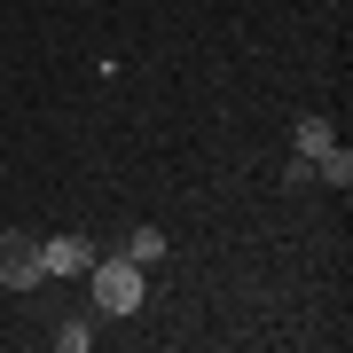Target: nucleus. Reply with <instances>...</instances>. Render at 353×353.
<instances>
[{
    "instance_id": "obj_6",
    "label": "nucleus",
    "mask_w": 353,
    "mask_h": 353,
    "mask_svg": "<svg viewBox=\"0 0 353 353\" xmlns=\"http://www.w3.org/2000/svg\"><path fill=\"white\" fill-rule=\"evenodd\" d=\"M126 259H134V267L165 259V236H157V228H134V236H126Z\"/></svg>"
},
{
    "instance_id": "obj_1",
    "label": "nucleus",
    "mask_w": 353,
    "mask_h": 353,
    "mask_svg": "<svg viewBox=\"0 0 353 353\" xmlns=\"http://www.w3.org/2000/svg\"><path fill=\"white\" fill-rule=\"evenodd\" d=\"M141 275H150V267H134V259H102V267H87L94 306H102V314H134V306H141Z\"/></svg>"
},
{
    "instance_id": "obj_5",
    "label": "nucleus",
    "mask_w": 353,
    "mask_h": 353,
    "mask_svg": "<svg viewBox=\"0 0 353 353\" xmlns=\"http://www.w3.org/2000/svg\"><path fill=\"white\" fill-rule=\"evenodd\" d=\"M314 173L330 181V189H353V150H345V141H330V150L314 157Z\"/></svg>"
},
{
    "instance_id": "obj_3",
    "label": "nucleus",
    "mask_w": 353,
    "mask_h": 353,
    "mask_svg": "<svg viewBox=\"0 0 353 353\" xmlns=\"http://www.w3.org/2000/svg\"><path fill=\"white\" fill-rule=\"evenodd\" d=\"M39 267H48V275H87L94 252H87V236H48L39 243Z\"/></svg>"
},
{
    "instance_id": "obj_2",
    "label": "nucleus",
    "mask_w": 353,
    "mask_h": 353,
    "mask_svg": "<svg viewBox=\"0 0 353 353\" xmlns=\"http://www.w3.org/2000/svg\"><path fill=\"white\" fill-rule=\"evenodd\" d=\"M0 283H8V290L48 283V267H39V243H32V236H16V228L0 236Z\"/></svg>"
},
{
    "instance_id": "obj_4",
    "label": "nucleus",
    "mask_w": 353,
    "mask_h": 353,
    "mask_svg": "<svg viewBox=\"0 0 353 353\" xmlns=\"http://www.w3.org/2000/svg\"><path fill=\"white\" fill-rule=\"evenodd\" d=\"M330 141H338V134H330V118H299V126H290V150H299V157H322Z\"/></svg>"
},
{
    "instance_id": "obj_7",
    "label": "nucleus",
    "mask_w": 353,
    "mask_h": 353,
    "mask_svg": "<svg viewBox=\"0 0 353 353\" xmlns=\"http://www.w3.org/2000/svg\"><path fill=\"white\" fill-rule=\"evenodd\" d=\"M55 345H63V353H87L94 330H87V322H63V330H55Z\"/></svg>"
}]
</instances>
